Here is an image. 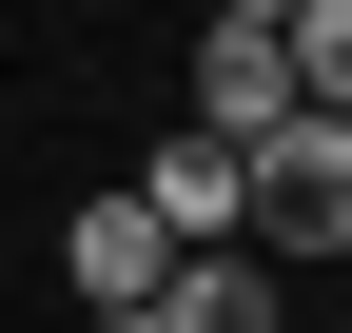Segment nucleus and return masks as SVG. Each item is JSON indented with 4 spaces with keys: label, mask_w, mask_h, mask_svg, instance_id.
Returning <instances> with one entry per match:
<instances>
[{
    "label": "nucleus",
    "mask_w": 352,
    "mask_h": 333,
    "mask_svg": "<svg viewBox=\"0 0 352 333\" xmlns=\"http://www.w3.org/2000/svg\"><path fill=\"white\" fill-rule=\"evenodd\" d=\"M235 255H352V118H274V138H254V235Z\"/></svg>",
    "instance_id": "f257e3e1"
},
{
    "label": "nucleus",
    "mask_w": 352,
    "mask_h": 333,
    "mask_svg": "<svg viewBox=\"0 0 352 333\" xmlns=\"http://www.w3.org/2000/svg\"><path fill=\"white\" fill-rule=\"evenodd\" d=\"M138 216L176 235V255H235V235H254V157H215V138H157V157H138Z\"/></svg>",
    "instance_id": "f03ea898"
},
{
    "label": "nucleus",
    "mask_w": 352,
    "mask_h": 333,
    "mask_svg": "<svg viewBox=\"0 0 352 333\" xmlns=\"http://www.w3.org/2000/svg\"><path fill=\"white\" fill-rule=\"evenodd\" d=\"M59 275H78V314H157V275H176V235L138 216V196H78V216H59Z\"/></svg>",
    "instance_id": "7ed1b4c3"
},
{
    "label": "nucleus",
    "mask_w": 352,
    "mask_h": 333,
    "mask_svg": "<svg viewBox=\"0 0 352 333\" xmlns=\"http://www.w3.org/2000/svg\"><path fill=\"white\" fill-rule=\"evenodd\" d=\"M274 118H294V59H274V39H235V20H215V39H196V118H176V138H215V157H254Z\"/></svg>",
    "instance_id": "20e7f679"
},
{
    "label": "nucleus",
    "mask_w": 352,
    "mask_h": 333,
    "mask_svg": "<svg viewBox=\"0 0 352 333\" xmlns=\"http://www.w3.org/2000/svg\"><path fill=\"white\" fill-rule=\"evenodd\" d=\"M138 333H294V294H274V255H176Z\"/></svg>",
    "instance_id": "39448f33"
},
{
    "label": "nucleus",
    "mask_w": 352,
    "mask_h": 333,
    "mask_svg": "<svg viewBox=\"0 0 352 333\" xmlns=\"http://www.w3.org/2000/svg\"><path fill=\"white\" fill-rule=\"evenodd\" d=\"M274 59H294V118H352V0H294Z\"/></svg>",
    "instance_id": "423d86ee"
},
{
    "label": "nucleus",
    "mask_w": 352,
    "mask_h": 333,
    "mask_svg": "<svg viewBox=\"0 0 352 333\" xmlns=\"http://www.w3.org/2000/svg\"><path fill=\"white\" fill-rule=\"evenodd\" d=\"M215 20H235V39H274V20H294V0H215Z\"/></svg>",
    "instance_id": "0eeeda50"
}]
</instances>
